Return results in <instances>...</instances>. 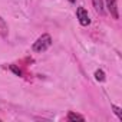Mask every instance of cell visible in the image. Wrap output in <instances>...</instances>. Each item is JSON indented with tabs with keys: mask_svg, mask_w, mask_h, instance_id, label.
Returning a JSON list of instances; mask_svg holds the SVG:
<instances>
[{
	"mask_svg": "<svg viewBox=\"0 0 122 122\" xmlns=\"http://www.w3.org/2000/svg\"><path fill=\"white\" fill-rule=\"evenodd\" d=\"M112 109H113V112L118 115V118H119V119H122V112H121V108H118L116 105H112Z\"/></svg>",
	"mask_w": 122,
	"mask_h": 122,
	"instance_id": "obj_7",
	"label": "cell"
},
{
	"mask_svg": "<svg viewBox=\"0 0 122 122\" xmlns=\"http://www.w3.org/2000/svg\"><path fill=\"white\" fill-rule=\"evenodd\" d=\"M52 45V37L49 35H42L35 43H33V50L37 52V53H42L45 50H47Z\"/></svg>",
	"mask_w": 122,
	"mask_h": 122,
	"instance_id": "obj_1",
	"label": "cell"
},
{
	"mask_svg": "<svg viewBox=\"0 0 122 122\" xmlns=\"http://www.w3.org/2000/svg\"><path fill=\"white\" fill-rule=\"evenodd\" d=\"M10 69H12V71H13V72H15V73H16V75H17V76H20V75H22V72H20V71H19V69H16V68H15V66H10Z\"/></svg>",
	"mask_w": 122,
	"mask_h": 122,
	"instance_id": "obj_9",
	"label": "cell"
},
{
	"mask_svg": "<svg viewBox=\"0 0 122 122\" xmlns=\"http://www.w3.org/2000/svg\"><path fill=\"white\" fill-rule=\"evenodd\" d=\"M69 2H71V3H75V2H76V0H69Z\"/></svg>",
	"mask_w": 122,
	"mask_h": 122,
	"instance_id": "obj_10",
	"label": "cell"
},
{
	"mask_svg": "<svg viewBox=\"0 0 122 122\" xmlns=\"http://www.w3.org/2000/svg\"><path fill=\"white\" fill-rule=\"evenodd\" d=\"M68 119L69 121H85V118L82 115H78V113H73V112H69Z\"/></svg>",
	"mask_w": 122,
	"mask_h": 122,
	"instance_id": "obj_5",
	"label": "cell"
},
{
	"mask_svg": "<svg viewBox=\"0 0 122 122\" xmlns=\"http://www.w3.org/2000/svg\"><path fill=\"white\" fill-rule=\"evenodd\" d=\"M76 16H78V20L82 26H88L91 23V19H89V15L88 12L85 10V7H78L76 10Z\"/></svg>",
	"mask_w": 122,
	"mask_h": 122,
	"instance_id": "obj_2",
	"label": "cell"
},
{
	"mask_svg": "<svg viewBox=\"0 0 122 122\" xmlns=\"http://www.w3.org/2000/svg\"><path fill=\"white\" fill-rule=\"evenodd\" d=\"M92 3H93V7H95V10L98 12V13H101V15H103V0H92Z\"/></svg>",
	"mask_w": 122,
	"mask_h": 122,
	"instance_id": "obj_4",
	"label": "cell"
},
{
	"mask_svg": "<svg viewBox=\"0 0 122 122\" xmlns=\"http://www.w3.org/2000/svg\"><path fill=\"white\" fill-rule=\"evenodd\" d=\"M95 78H96V81H99V82H103L105 81V73H103V71H96L95 72Z\"/></svg>",
	"mask_w": 122,
	"mask_h": 122,
	"instance_id": "obj_6",
	"label": "cell"
},
{
	"mask_svg": "<svg viewBox=\"0 0 122 122\" xmlns=\"http://www.w3.org/2000/svg\"><path fill=\"white\" fill-rule=\"evenodd\" d=\"M106 7H108V10H109V13L112 15V17H113V19H119L116 0H106Z\"/></svg>",
	"mask_w": 122,
	"mask_h": 122,
	"instance_id": "obj_3",
	"label": "cell"
},
{
	"mask_svg": "<svg viewBox=\"0 0 122 122\" xmlns=\"http://www.w3.org/2000/svg\"><path fill=\"white\" fill-rule=\"evenodd\" d=\"M0 29L2 30H7V26H6V23H5V20L0 17Z\"/></svg>",
	"mask_w": 122,
	"mask_h": 122,
	"instance_id": "obj_8",
	"label": "cell"
}]
</instances>
